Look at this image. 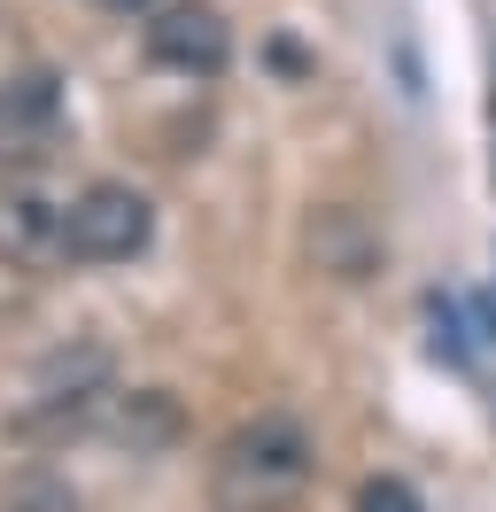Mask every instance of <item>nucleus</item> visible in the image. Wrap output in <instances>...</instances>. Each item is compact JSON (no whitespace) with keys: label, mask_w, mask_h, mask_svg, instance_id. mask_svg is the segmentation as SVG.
<instances>
[{"label":"nucleus","mask_w":496,"mask_h":512,"mask_svg":"<svg viewBox=\"0 0 496 512\" xmlns=\"http://www.w3.org/2000/svg\"><path fill=\"white\" fill-rule=\"evenodd\" d=\"M310 466H318V450H310L303 419L264 412V419H248L241 435H225V450L210 466V489L225 512H272L287 497H303Z\"/></svg>","instance_id":"f257e3e1"},{"label":"nucleus","mask_w":496,"mask_h":512,"mask_svg":"<svg viewBox=\"0 0 496 512\" xmlns=\"http://www.w3.org/2000/svg\"><path fill=\"white\" fill-rule=\"evenodd\" d=\"M310 256H318V272H334V280H365L380 241L357 225V210H318V218H310Z\"/></svg>","instance_id":"423d86ee"},{"label":"nucleus","mask_w":496,"mask_h":512,"mask_svg":"<svg viewBox=\"0 0 496 512\" xmlns=\"http://www.w3.org/2000/svg\"><path fill=\"white\" fill-rule=\"evenodd\" d=\"M148 55L163 70H186V78H217L233 63V32H225V16L210 0H171V8H155V24H148Z\"/></svg>","instance_id":"20e7f679"},{"label":"nucleus","mask_w":496,"mask_h":512,"mask_svg":"<svg viewBox=\"0 0 496 512\" xmlns=\"http://www.w3.org/2000/svg\"><path fill=\"white\" fill-rule=\"evenodd\" d=\"M357 512H427V505H419V489L403 474H372L365 489H357Z\"/></svg>","instance_id":"6e6552de"},{"label":"nucleus","mask_w":496,"mask_h":512,"mask_svg":"<svg viewBox=\"0 0 496 512\" xmlns=\"http://www.w3.org/2000/svg\"><path fill=\"white\" fill-rule=\"evenodd\" d=\"M109 435H117L132 458H148V450L179 443V404H171L163 388H140V396H124L117 412H109Z\"/></svg>","instance_id":"0eeeda50"},{"label":"nucleus","mask_w":496,"mask_h":512,"mask_svg":"<svg viewBox=\"0 0 496 512\" xmlns=\"http://www.w3.org/2000/svg\"><path fill=\"white\" fill-rule=\"evenodd\" d=\"M148 241H155V210L140 187L93 179L86 194L62 202V249H70V264H132Z\"/></svg>","instance_id":"f03ea898"},{"label":"nucleus","mask_w":496,"mask_h":512,"mask_svg":"<svg viewBox=\"0 0 496 512\" xmlns=\"http://www.w3.org/2000/svg\"><path fill=\"white\" fill-rule=\"evenodd\" d=\"M70 148V109H62V78L47 70H16L0 78V171H39Z\"/></svg>","instance_id":"7ed1b4c3"},{"label":"nucleus","mask_w":496,"mask_h":512,"mask_svg":"<svg viewBox=\"0 0 496 512\" xmlns=\"http://www.w3.org/2000/svg\"><path fill=\"white\" fill-rule=\"evenodd\" d=\"M62 202H47L39 187H0V264L8 272H47L62 264Z\"/></svg>","instance_id":"39448f33"}]
</instances>
